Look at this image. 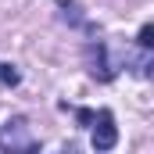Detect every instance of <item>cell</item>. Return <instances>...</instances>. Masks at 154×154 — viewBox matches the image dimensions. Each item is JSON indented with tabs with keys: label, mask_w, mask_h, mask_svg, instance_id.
Masks as SVG:
<instances>
[{
	"label": "cell",
	"mask_w": 154,
	"mask_h": 154,
	"mask_svg": "<svg viewBox=\"0 0 154 154\" xmlns=\"http://www.w3.org/2000/svg\"><path fill=\"white\" fill-rule=\"evenodd\" d=\"M0 147H11V151H36V140L29 136L25 118H7V122L0 125Z\"/></svg>",
	"instance_id": "1"
},
{
	"label": "cell",
	"mask_w": 154,
	"mask_h": 154,
	"mask_svg": "<svg viewBox=\"0 0 154 154\" xmlns=\"http://www.w3.org/2000/svg\"><path fill=\"white\" fill-rule=\"evenodd\" d=\"M115 143H118V125H115V115L104 108L93 125V151H111Z\"/></svg>",
	"instance_id": "2"
},
{
	"label": "cell",
	"mask_w": 154,
	"mask_h": 154,
	"mask_svg": "<svg viewBox=\"0 0 154 154\" xmlns=\"http://www.w3.org/2000/svg\"><path fill=\"white\" fill-rule=\"evenodd\" d=\"M90 65H93L90 72L100 79V82H108V79L115 75V68H108V61H104V43H93L90 47Z\"/></svg>",
	"instance_id": "3"
},
{
	"label": "cell",
	"mask_w": 154,
	"mask_h": 154,
	"mask_svg": "<svg viewBox=\"0 0 154 154\" xmlns=\"http://www.w3.org/2000/svg\"><path fill=\"white\" fill-rule=\"evenodd\" d=\"M136 43H140V47H147V50H154V22L140 25V32H136Z\"/></svg>",
	"instance_id": "4"
},
{
	"label": "cell",
	"mask_w": 154,
	"mask_h": 154,
	"mask_svg": "<svg viewBox=\"0 0 154 154\" xmlns=\"http://www.w3.org/2000/svg\"><path fill=\"white\" fill-rule=\"evenodd\" d=\"M0 82H4V86H18V82H22L18 68H14V65H0Z\"/></svg>",
	"instance_id": "5"
},
{
	"label": "cell",
	"mask_w": 154,
	"mask_h": 154,
	"mask_svg": "<svg viewBox=\"0 0 154 154\" xmlns=\"http://www.w3.org/2000/svg\"><path fill=\"white\" fill-rule=\"evenodd\" d=\"M75 118L82 122V125H93V122H97V115H93V111H86V108H79V111H75Z\"/></svg>",
	"instance_id": "6"
},
{
	"label": "cell",
	"mask_w": 154,
	"mask_h": 154,
	"mask_svg": "<svg viewBox=\"0 0 154 154\" xmlns=\"http://www.w3.org/2000/svg\"><path fill=\"white\" fill-rule=\"evenodd\" d=\"M143 75H147V79L154 82V61H147V72H143Z\"/></svg>",
	"instance_id": "7"
}]
</instances>
